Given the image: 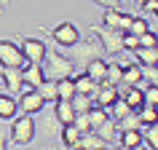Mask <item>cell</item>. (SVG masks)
<instances>
[{
  "instance_id": "d6a6232c",
  "label": "cell",
  "mask_w": 158,
  "mask_h": 150,
  "mask_svg": "<svg viewBox=\"0 0 158 150\" xmlns=\"http://www.w3.org/2000/svg\"><path fill=\"white\" fill-rule=\"evenodd\" d=\"M139 8H142V11H148L150 16H156V11H158V0H145Z\"/></svg>"
},
{
  "instance_id": "603a6c76",
  "label": "cell",
  "mask_w": 158,
  "mask_h": 150,
  "mask_svg": "<svg viewBox=\"0 0 158 150\" xmlns=\"http://www.w3.org/2000/svg\"><path fill=\"white\" fill-rule=\"evenodd\" d=\"M94 131L99 134L102 140H107L110 145H113V142H115V134H118V126H115V121H113V118H107V121H105V123H99Z\"/></svg>"
},
{
  "instance_id": "d4e9b609",
  "label": "cell",
  "mask_w": 158,
  "mask_h": 150,
  "mask_svg": "<svg viewBox=\"0 0 158 150\" xmlns=\"http://www.w3.org/2000/svg\"><path fill=\"white\" fill-rule=\"evenodd\" d=\"M70 105H73L75 113H86V110L94 105V99L89 97V94H78V91H75V94H73V99H70Z\"/></svg>"
},
{
  "instance_id": "8992f818",
  "label": "cell",
  "mask_w": 158,
  "mask_h": 150,
  "mask_svg": "<svg viewBox=\"0 0 158 150\" xmlns=\"http://www.w3.org/2000/svg\"><path fill=\"white\" fill-rule=\"evenodd\" d=\"M38 115H40V121L35 123V131L46 134V137H59L62 123H59V118H56V113H54V105H51V102H46V105H43Z\"/></svg>"
},
{
  "instance_id": "44dd1931",
  "label": "cell",
  "mask_w": 158,
  "mask_h": 150,
  "mask_svg": "<svg viewBox=\"0 0 158 150\" xmlns=\"http://www.w3.org/2000/svg\"><path fill=\"white\" fill-rule=\"evenodd\" d=\"M59 137H62V145H64V148H78L81 131L75 129V123H64V126H62V131H59Z\"/></svg>"
},
{
  "instance_id": "52a82bcc",
  "label": "cell",
  "mask_w": 158,
  "mask_h": 150,
  "mask_svg": "<svg viewBox=\"0 0 158 150\" xmlns=\"http://www.w3.org/2000/svg\"><path fill=\"white\" fill-rule=\"evenodd\" d=\"M48 35H51V40L56 43V46H64V48L81 40V30H78V24H75V22H67V19H64V22H59Z\"/></svg>"
},
{
  "instance_id": "4fadbf2b",
  "label": "cell",
  "mask_w": 158,
  "mask_h": 150,
  "mask_svg": "<svg viewBox=\"0 0 158 150\" xmlns=\"http://www.w3.org/2000/svg\"><path fill=\"white\" fill-rule=\"evenodd\" d=\"M22 81H24L27 86L38 89V86L46 81V75H43V65H38V62H27V65L22 67Z\"/></svg>"
},
{
  "instance_id": "e0dca14e",
  "label": "cell",
  "mask_w": 158,
  "mask_h": 150,
  "mask_svg": "<svg viewBox=\"0 0 158 150\" xmlns=\"http://www.w3.org/2000/svg\"><path fill=\"white\" fill-rule=\"evenodd\" d=\"M78 148H83V150H99V148H110V142L102 140L97 131H86V134H81Z\"/></svg>"
},
{
  "instance_id": "7402d4cb",
  "label": "cell",
  "mask_w": 158,
  "mask_h": 150,
  "mask_svg": "<svg viewBox=\"0 0 158 150\" xmlns=\"http://www.w3.org/2000/svg\"><path fill=\"white\" fill-rule=\"evenodd\" d=\"M134 54H137V62H139V65H158V48L156 46H139V48L134 51Z\"/></svg>"
},
{
  "instance_id": "83f0119b",
  "label": "cell",
  "mask_w": 158,
  "mask_h": 150,
  "mask_svg": "<svg viewBox=\"0 0 158 150\" xmlns=\"http://www.w3.org/2000/svg\"><path fill=\"white\" fill-rule=\"evenodd\" d=\"M134 113L139 118V123H153V121H156V105H142V107H137Z\"/></svg>"
},
{
  "instance_id": "7a4b0ae2",
  "label": "cell",
  "mask_w": 158,
  "mask_h": 150,
  "mask_svg": "<svg viewBox=\"0 0 158 150\" xmlns=\"http://www.w3.org/2000/svg\"><path fill=\"white\" fill-rule=\"evenodd\" d=\"M43 75H46V81H62V78H70L75 73L73 70V62L67 59V54L56 48H46V56H43Z\"/></svg>"
},
{
  "instance_id": "d6986e66",
  "label": "cell",
  "mask_w": 158,
  "mask_h": 150,
  "mask_svg": "<svg viewBox=\"0 0 158 150\" xmlns=\"http://www.w3.org/2000/svg\"><path fill=\"white\" fill-rule=\"evenodd\" d=\"M86 115H89V126H91V131L97 129L99 123H105L110 118V107H102V105H91V107L86 110Z\"/></svg>"
},
{
  "instance_id": "f35d334b",
  "label": "cell",
  "mask_w": 158,
  "mask_h": 150,
  "mask_svg": "<svg viewBox=\"0 0 158 150\" xmlns=\"http://www.w3.org/2000/svg\"><path fill=\"white\" fill-rule=\"evenodd\" d=\"M0 89H3V81H0Z\"/></svg>"
},
{
  "instance_id": "ffe728a7",
  "label": "cell",
  "mask_w": 158,
  "mask_h": 150,
  "mask_svg": "<svg viewBox=\"0 0 158 150\" xmlns=\"http://www.w3.org/2000/svg\"><path fill=\"white\" fill-rule=\"evenodd\" d=\"M73 83H75V91H78V94H89V97H94L97 86H99L97 81H91L86 73H78V75L73 78Z\"/></svg>"
},
{
  "instance_id": "ac0fdd59",
  "label": "cell",
  "mask_w": 158,
  "mask_h": 150,
  "mask_svg": "<svg viewBox=\"0 0 158 150\" xmlns=\"http://www.w3.org/2000/svg\"><path fill=\"white\" fill-rule=\"evenodd\" d=\"M83 73L89 75L91 81H97V83H102V81H105V75H107V59L102 56V59H94V62H89Z\"/></svg>"
},
{
  "instance_id": "30bf717a",
  "label": "cell",
  "mask_w": 158,
  "mask_h": 150,
  "mask_svg": "<svg viewBox=\"0 0 158 150\" xmlns=\"http://www.w3.org/2000/svg\"><path fill=\"white\" fill-rule=\"evenodd\" d=\"M0 81H3V89H8V94H22L30 86L22 81V67H0Z\"/></svg>"
},
{
  "instance_id": "d590c367",
  "label": "cell",
  "mask_w": 158,
  "mask_h": 150,
  "mask_svg": "<svg viewBox=\"0 0 158 150\" xmlns=\"http://www.w3.org/2000/svg\"><path fill=\"white\" fill-rule=\"evenodd\" d=\"M6 3H8V0H0V14L6 11Z\"/></svg>"
},
{
  "instance_id": "836d02e7",
  "label": "cell",
  "mask_w": 158,
  "mask_h": 150,
  "mask_svg": "<svg viewBox=\"0 0 158 150\" xmlns=\"http://www.w3.org/2000/svg\"><path fill=\"white\" fill-rule=\"evenodd\" d=\"M91 3H97V6H102V8H121L123 0H91Z\"/></svg>"
},
{
  "instance_id": "9a60e30c",
  "label": "cell",
  "mask_w": 158,
  "mask_h": 150,
  "mask_svg": "<svg viewBox=\"0 0 158 150\" xmlns=\"http://www.w3.org/2000/svg\"><path fill=\"white\" fill-rule=\"evenodd\" d=\"M14 115H19V105H16V97L14 94H3L0 91V121H11Z\"/></svg>"
},
{
  "instance_id": "8d00e7d4",
  "label": "cell",
  "mask_w": 158,
  "mask_h": 150,
  "mask_svg": "<svg viewBox=\"0 0 158 150\" xmlns=\"http://www.w3.org/2000/svg\"><path fill=\"white\" fill-rule=\"evenodd\" d=\"M134 3H137V6H142V3H145V0H134Z\"/></svg>"
},
{
  "instance_id": "e575fe53",
  "label": "cell",
  "mask_w": 158,
  "mask_h": 150,
  "mask_svg": "<svg viewBox=\"0 0 158 150\" xmlns=\"http://www.w3.org/2000/svg\"><path fill=\"white\" fill-rule=\"evenodd\" d=\"M6 148H8V131L0 129V150H6Z\"/></svg>"
},
{
  "instance_id": "4316f807",
  "label": "cell",
  "mask_w": 158,
  "mask_h": 150,
  "mask_svg": "<svg viewBox=\"0 0 158 150\" xmlns=\"http://www.w3.org/2000/svg\"><path fill=\"white\" fill-rule=\"evenodd\" d=\"M126 113H131V107H129V105H126V102L121 99V97H118V99L113 102V105H110V118H113V121H121V118H123Z\"/></svg>"
},
{
  "instance_id": "4dcf8cb0",
  "label": "cell",
  "mask_w": 158,
  "mask_h": 150,
  "mask_svg": "<svg viewBox=\"0 0 158 150\" xmlns=\"http://www.w3.org/2000/svg\"><path fill=\"white\" fill-rule=\"evenodd\" d=\"M139 48V38L137 35H131V32H123V51H137Z\"/></svg>"
},
{
  "instance_id": "f1b7e54d",
  "label": "cell",
  "mask_w": 158,
  "mask_h": 150,
  "mask_svg": "<svg viewBox=\"0 0 158 150\" xmlns=\"http://www.w3.org/2000/svg\"><path fill=\"white\" fill-rule=\"evenodd\" d=\"M38 91H40V97L46 102H54L56 99V81H43V83L38 86Z\"/></svg>"
},
{
  "instance_id": "3957f363",
  "label": "cell",
  "mask_w": 158,
  "mask_h": 150,
  "mask_svg": "<svg viewBox=\"0 0 158 150\" xmlns=\"http://www.w3.org/2000/svg\"><path fill=\"white\" fill-rule=\"evenodd\" d=\"M35 118L27 115V113H22V115H14L11 118V129H8V145H14V148H24V145H30L35 137Z\"/></svg>"
},
{
  "instance_id": "74e56055",
  "label": "cell",
  "mask_w": 158,
  "mask_h": 150,
  "mask_svg": "<svg viewBox=\"0 0 158 150\" xmlns=\"http://www.w3.org/2000/svg\"><path fill=\"white\" fill-rule=\"evenodd\" d=\"M123 3H134V0H123Z\"/></svg>"
},
{
  "instance_id": "277c9868",
  "label": "cell",
  "mask_w": 158,
  "mask_h": 150,
  "mask_svg": "<svg viewBox=\"0 0 158 150\" xmlns=\"http://www.w3.org/2000/svg\"><path fill=\"white\" fill-rule=\"evenodd\" d=\"M91 35L99 40L105 56H118L123 51V32L121 30H113V27H105V24H91Z\"/></svg>"
},
{
  "instance_id": "6da1fadb",
  "label": "cell",
  "mask_w": 158,
  "mask_h": 150,
  "mask_svg": "<svg viewBox=\"0 0 158 150\" xmlns=\"http://www.w3.org/2000/svg\"><path fill=\"white\" fill-rule=\"evenodd\" d=\"M102 56H105V51H102L99 40H86L83 35H81V40H78V43L67 46V59L73 62V70H75V73H83L89 62L102 59Z\"/></svg>"
},
{
  "instance_id": "cb8c5ba5",
  "label": "cell",
  "mask_w": 158,
  "mask_h": 150,
  "mask_svg": "<svg viewBox=\"0 0 158 150\" xmlns=\"http://www.w3.org/2000/svg\"><path fill=\"white\" fill-rule=\"evenodd\" d=\"M73 94H75L73 75H70V78H62V81H56V99H73Z\"/></svg>"
},
{
  "instance_id": "5b68a950",
  "label": "cell",
  "mask_w": 158,
  "mask_h": 150,
  "mask_svg": "<svg viewBox=\"0 0 158 150\" xmlns=\"http://www.w3.org/2000/svg\"><path fill=\"white\" fill-rule=\"evenodd\" d=\"M16 43H19V48H22V54H24L27 62H38V65L43 62L46 48H48L43 38H32V35H19Z\"/></svg>"
},
{
  "instance_id": "2e32d148",
  "label": "cell",
  "mask_w": 158,
  "mask_h": 150,
  "mask_svg": "<svg viewBox=\"0 0 158 150\" xmlns=\"http://www.w3.org/2000/svg\"><path fill=\"white\" fill-rule=\"evenodd\" d=\"M51 105H54V113H56V118H59L62 126L75 121V110H73V105H70V99H54Z\"/></svg>"
},
{
  "instance_id": "1f68e13d",
  "label": "cell",
  "mask_w": 158,
  "mask_h": 150,
  "mask_svg": "<svg viewBox=\"0 0 158 150\" xmlns=\"http://www.w3.org/2000/svg\"><path fill=\"white\" fill-rule=\"evenodd\" d=\"M142 91H145V105H156V102H158L156 83H150V86H142Z\"/></svg>"
},
{
  "instance_id": "5bb4252c",
  "label": "cell",
  "mask_w": 158,
  "mask_h": 150,
  "mask_svg": "<svg viewBox=\"0 0 158 150\" xmlns=\"http://www.w3.org/2000/svg\"><path fill=\"white\" fill-rule=\"evenodd\" d=\"M115 137H118V145H121V148H126V150H129V148H145L139 129H121Z\"/></svg>"
},
{
  "instance_id": "f546056e",
  "label": "cell",
  "mask_w": 158,
  "mask_h": 150,
  "mask_svg": "<svg viewBox=\"0 0 158 150\" xmlns=\"http://www.w3.org/2000/svg\"><path fill=\"white\" fill-rule=\"evenodd\" d=\"M121 62H107V75H105V81L107 83H113V86H118L121 83Z\"/></svg>"
},
{
  "instance_id": "484cf974",
  "label": "cell",
  "mask_w": 158,
  "mask_h": 150,
  "mask_svg": "<svg viewBox=\"0 0 158 150\" xmlns=\"http://www.w3.org/2000/svg\"><path fill=\"white\" fill-rule=\"evenodd\" d=\"M148 30H153V27H150L148 19H142V16H131V22H129V27H126V32L137 35V38H139L142 32H148Z\"/></svg>"
},
{
  "instance_id": "7c38bea8",
  "label": "cell",
  "mask_w": 158,
  "mask_h": 150,
  "mask_svg": "<svg viewBox=\"0 0 158 150\" xmlns=\"http://www.w3.org/2000/svg\"><path fill=\"white\" fill-rule=\"evenodd\" d=\"M94 105H102V107H110L113 102L118 99V86L107 83V81H102L99 86H97V91H94Z\"/></svg>"
},
{
  "instance_id": "8fae6325",
  "label": "cell",
  "mask_w": 158,
  "mask_h": 150,
  "mask_svg": "<svg viewBox=\"0 0 158 150\" xmlns=\"http://www.w3.org/2000/svg\"><path fill=\"white\" fill-rule=\"evenodd\" d=\"M129 22H131V14H126V11H121V8H102V24L105 27H113V30L126 32Z\"/></svg>"
},
{
  "instance_id": "9c48e42d",
  "label": "cell",
  "mask_w": 158,
  "mask_h": 150,
  "mask_svg": "<svg viewBox=\"0 0 158 150\" xmlns=\"http://www.w3.org/2000/svg\"><path fill=\"white\" fill-rule=\"evenodd\" d=\"M16 105H19V113H27V115H38L40 113V107L46 105V99L40 97V91L38 89H24V91L19 94V99H16Z\"/></svg>"
},
{
  "instance_id": "ba28073f",
  "label": "cell",
  "mask_w": 158,
  "mask_h": 150,
  "mask_svg": "<svg viewBox=\"0 0 158 150\" xmlns=\"http://www.w3.org/2000/svg\"><path fill=\"white\" fill-rule=\"evenodd\" d=\"M27 59L16 40H0V67H24Z\"/></svg>"
}]
</instances>
